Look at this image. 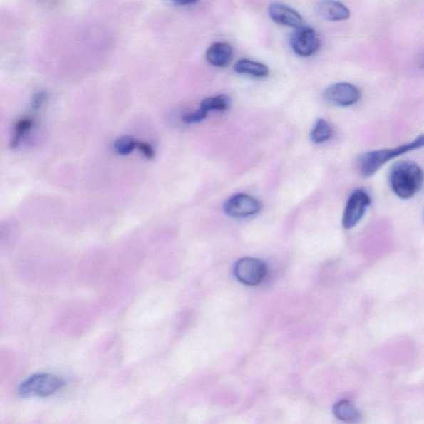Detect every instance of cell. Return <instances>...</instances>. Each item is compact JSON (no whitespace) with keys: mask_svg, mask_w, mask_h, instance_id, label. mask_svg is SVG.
I'll use <instances>...</instances> for the list:
<instances>
[{"mask_svg":"<svg viewBox=\"0 0 424 424\" xmlns=\"http://www.w3.org/2000/svg\"><path fill=\"white\" fill-rule=\"evenodd\" d=\"M424 175L422 168L413 161H400L392 167L390 183L398 197L410 199L420 192Z\"/></svg>","mask_w":424,"mask_h":424,"instance_id":"obj_1","label":"cell"},{"mask_svg":"<svg viewBox=\"0 0 424 424\" xmlns=\"http://www.w3.org/2000/svg\"><path fill=\"white\" fill-rule=\"evenodd\" d=\"M424 148V134L416 138L415 140L393 149H386L368 152L360 157L358 167L361 175L370 177L376 175L386 162L394 160L396 157L408 152Z\"/></svg>","mask_w":424,"mask_h":424,"instance_id":"obj_2","label":"cell"},{"mask_svg":"<svg viewBox=\"0 0 424 424\" xmlns=\"http://www.w3.org/2000/svg\"><path fill=\"white\" fill-rule=\"evenodd\" d=\"M64 386L60 377L41 373L30 376L19 387V395L24 398H45L55 394Z\"/></svg>","mask_w":424,"mask_h":424,"instance_id":"obj_3","label":"cell"},{"mask_svg":"<svg viewBox=\"0 0 424 424\" xmlns=\"http://www.w3.org/2000/svg\"><path fill=\"white\" fill-rule=\"evenodd\" d=\"M267 272V264L262 260L250 257L239 259L234 269V275L239 282L248 286L262 283Z\"/></svg>","mask_w":424,"mask_h":424,"instance_id":"obj_4","label":"cell"},{"mask_svg":"<svg viewBox=\"0 0 424 424\" xmlns=\"http://www.w3.org/2000/svg\"><path fill=\"white\" fill-rule=\"evenodd\" d=\"M371 203V199L369 194L362 189H357L352 192L347 201L343 217H342V226L346 229L355 227L363 218Z\"/></svg>","mask_w":424,"mask_h":424,"instance_id":"obj_5","label":"cell"},{"mask_svg":"<svg viewBox=\"0 0 424 424\" xmlns=\"http://www.w3.org/2000/svg\"><path fill=\"white\" fill-rule=\"evenodd\" d=\"M262 210V203L258 199L239 193L234 195L224 204V212L234 219H244L257 214Z\"/></svg>","mask_w":424,"mask_h":424,"instance_id":"obj_6","label":"cell"},{"mask_svg":"<svg viewBox=\"0 0 424 424\" xmlns=\"http://www.w3.org/2000/svg\"><path fill=\"white\" fill-rule=\"evenodd\" d=\"M291 47L300 57H310L320 48V38L314 29L301 26L291 36Z\"/></svg>","mask_w":424,"mask_h":424,"instance_id":"obj_7","label":"cell"},{"mask_svg":"<svg viewBox=\"0 0 424 424\" xmlns=\"http://www.w3.org/2000/svg\"><path fill=\"white\" fill-rule=\"evenodd\" d=\"M324 98L329 104L347 107L353 105L361 99V92L354 85L338 83L331 85L324 92Z\"/></svg>","mask_w":424,"mask_h":424,"instance_id":"obj_8","label":"cell"},{"mask_svg":"<svg viewBox=\"0 0 424 424\" xmlns=\"http://www.w3.org/2000/svg\"><path fill=\"white\" fill-rule=\"evenodd\" d=\"M269 14L276 24L298 29L302 26L303 18L294 9L282 3L274 2L269 6Z\"/></svg>","mask_w":424,"mask_h":424,"instance_id":"obj_9","label":"cell"},{"mask_svg":"<svg viewBox=\"0 0 424 424\" xmlns=\"http://www.w3.org/2000/svg\"><path fill=\"white\" fill-rule=\"evenodd\" d=\"M316 10L321 17L331 22L344 21L351 15L346 5L336 0H320Z\"/></svg>","mask_w":424,"mask_h":424,"instance_id":"obj_10","label":"cell"},{"mask_svg":"<svg viewBox=\"0 0 424 424\" xmlns=\"http://www.w3.org/2000/svg\"><path fill=\"white\" fill-rule=\"evenodd\" d=\"M206 58L211 65L217 68H226L232 60L233 49L227 43H214L207 51Z\"/></svg>","mask_w":424,"mask_h":424,"instance_id":"obj_11","label":"cell"},{"mask_svg":"<svg viewBox=\"0 0 424 424\" xmlns=\"http://www.w3.org/2000/svg\"><path fill=\"white\" fill-rule=\"evenodd\" d=\"M234 70L239 74L249 75L254 78H267L269 70L267 65L248 59H242L234 64Z\"/></svg>","mask_w":424,"mask_h":424,"instance_id":"obj_12","label":"cell"},{"mask_svg":"<svg viewBox=\"0 0 424 424\" xmlns=\"http://www.w3.org/2000/svg\"><path fill=\"white\" fill-rule=\"evenodd\" d=\"M335 416L344 422H354L360 418L359 410L349 400L336 403L333 408Z\"/></svg>","mask_w":424,"mask_h":424,"instance_id":"obj_13","label":"cell"},{"mask_svg":"<svg viewBox=\"0 0 424 424\" xmlns=\"http://www.w3.org/2000/svg\"><path fill=\"white\" fill-rule=\"evenodd\" d=\"M231 105V100L226 95H218L204 99L199 108L209 113L211 111H226Z\"/></svg>","mask_w":424,"mask_h":424,"instance_id":"obj_14","label":"cell"},{"mask_svg":"<svg viewBox=\"0 0 424 424\" xmlns=\"http://www.w3.org/2000/svg\"><path fill=\"white\" fill-rule=\"evenodd\" d=\"M34 122L31 118H23L19 120L14 126V135L10 140V148L12 150L17 149L24 137L32 130Z\"/></svg>","mask_w":424,"mask_h":424,"instance_id":"obj_15","label":"cell"},{"mask_svg":"<svg viewBox=\"0 0 424 424\" xmlns=\"http://www.w3.org/2000/svg\"><path fill=\"white\" fill-rule=\"evenodd\" d=\"M333 134V128H331L329 123L324 119H319L316 121L310 137L311 141L315 144H321V143L330 140Z\"/></svg>","mask_w":424,"mask_h":424,"instance_id":"obj_16","label":"cell"},{"mask_svg":"<svg viewBox=\"0 0 424 424\" xmlns=\"http://www.w3.org/2000/svg\"><path fill=\"white\" fill-rule=\"evenodd\" d=\"M138 142L130 136L118 138L114 143V150L120 156H127L137 149Z\"/></svg>","mask_w":424,"mask_h":424,"instance_id":"obj_17","label":"cell"},{"mask_svg":"<svg viewBox=\"0 0 424 424\" xmlns=\"http://www.w3.org/2000/svg\"><path fill=\"white\" fill-rule=\"evenodd\" d=\"M208 113L199 108L197 111L192 112L182 116V121L187 125L196 124V123L202 122L207 117Z\"/></svg>","mask_w":424,"mask_h":424,"instance_id":"obj_18","label":"cell"},{"mask_svg":"<svg viewBox=\"0 0 424 424\" xmlns=\"http://www.w3.org/2000/svg\"><path fill=\"white\" fill-rule=\"evenodd\" d=\"M137 149L142 152V155H144L147 160H150L155 157V150L149 143L138 142Z\"/></svg>","mask_w":424,"mask_h":424,"instance_id":"obj_19","label":"cell"},{"mask_svg":"<svg viewBox=\"0 0 424 424\" xmlns=\"http://www.w3.org/2000/svg\"><path fill=\"white\" fill-rule=\"evenodd\" d=\"M46 100H47V95H46L44 91H39L33 97L31 107H32L33 110H38L39 109L42 108Z\"/></svg>","mask_w":424,"mask_h":424,"instance_id":"obj_20","label":"cell"},{"mask_svg":"<svg viewBox=\"0 0 424 424\" xmlns=\"http://www.w3.org/2000/svg\"><path fill=\"white\" fill-rule=\"evenodd\" d=\"M166 3L172 6L182 7L190 6V5L196 4L199 0H165Z\"/></svg>","mask_w":424,"mask_h":424,"instance_id":"obj_21","label":"cell"},{"mask_svg":"<svg viewBox=\"0 0 424 424\" xmlns=\"http://www.w3.org/2000/svg\"><path fill=\"white\" fill-rule=\"evenodd\" d=\"M418 64H420V68L424 73V53L420 56Z\"/></svg>","mask_w":424,"mask_h":424,"instance_id":"obj_22","label":"cell"}]
</instances>
